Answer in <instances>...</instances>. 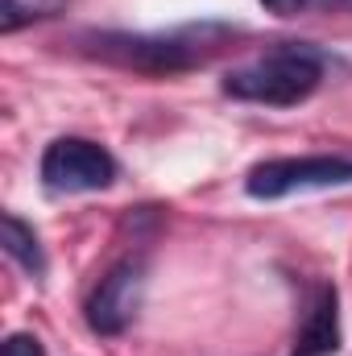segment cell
<instances>
[{
  "label": "cell",
  "instance_id": "6da1fadb",
  "mask_svg": "<svg viewBox=\"0 0 352 356\" xmlns=\"http://www.w3.org/2000/svg\"><path fill=\"white\" fill-rule=\"evenodd\" d=\"M319 79H323V54L303 42H286V46H273L257 58L232 67L220 88L241 104L294 108L319 88Z\"/></svg>",
  "mask_w": 352,
  "mask_h": 356
},
{
  "label": "cell",
  "instance_id": "7a4b0ae2",
  "mask_svg": "<svg viewBox=\"0 0 352 356\" xmlns=\"http://www.w3.org/2000/svg\"><path fill=\"white\" fill-rule=\"evenodd\" d=\"M228 38L224 25H195V29H175V33H95L88 38L91 54L133 67V71H150V75H175L199 67L211 50H220V42Z\"/></svg>",
  "mask_w": 352,
  "mask_h": 356
},
{
  "label": "cell",
  "instance_id": "3957f363",
  "mask_svg": "<svg viewBox=\"0 0 352 356\" xmlns=\"http://www.w3.org/2000/svg\"><path fill=\"white\" fill-rule=\"evenodd\" d=\"M352 182V158L344 154H307V158H269L257 162L245 191L253 199H286L298 191H323V186H344Z\"/></svg>",
  "mask_w": 352,
  "mask_h": 356
},
{
  "label": "cell",
  "instance_id": "277c9868",
  "mask_svg": "<svg viewBox=\"0 0 352 356\" xmlns=\"http://www.w3.org/2000/svg\"><path fill=\"white\" fill-rule=\"evenodd\" d=\"M116 158L88 137H58L42 154V182L54 195H91L112 186Z\"/></svg>",
  "mask_w": 352,
  "mask_h": 356
},
{
  "label": "cell",
  "instance_id": "5b68a950",
  "mask_svg": "<svg viewBox=\"0 0 352 356\" xmlns=\"http://www.w3.org/2000/svg\"><path fill=\"white\" fill-rule=\"evenodd\" d=\"M141 298H145V261L141 257L116 261L99 277V286L88 294V302H83L88 327L95 336H120L137 319Z\"/></svg>",
  "mask_w": 352,
  "mask_h": 356
},
{
  "label": "cell",
  "instance_id": "8992f818",
  "mask_svg": "<svg viewBox=\"0 0 352 356\" xmlns=\"http://www.w3.org/2000/svg\"><path fill=\"white\" fill-rule=\"evenodd\" d=\"M336 348H340V294H336V286H319L307 307V319L294 336L290 356H332Z\"/></svg>",
  "mask_w": 352,
  "mask_h": 356
},
{
  "label": "cell",
  "instance_id": "52a82bcc",
  "mask_svg": "<svg viewBox=\"0 0 352 356\" xmlns=\"http://www.w3.org/2000/svg\"><path fill=\"white\" fill-rule=\"evenodd\" d=\"M0 228H4V253H8L17 266L25 269V273H46V253H42V241H38V232H33L21 216L4 211Z\"/></svg>",
  "mask_w": 352,
  "mask_h": 356
},
{
  "label": "cell",
  "instance_id": "ba28073f",
  "mask_svg": "<svg viewBox=\"0 0 352 356\" xmlns=\"http://www.w3.org/2000/svg\"><path fill=\"white\" fill-rule=\"evenodd\" d=\"M71 0H0V33H17L33 21H50L67 13Z\"/></svg>",
  "mask_w": 352,
  "mask_h": 356
},
{
  "label": "cell",
  "instance_id": "9c48e42d",
  "mask_svg": "<svg viewBox=\"0 0 352 356\" xmlns=\"http://www.w3.org/2000/svg\"><path fill=\"white\" fill-rule=\"evenodd\" d=\"M262 4L273 17H307V13H332L344 0H262Z\"/></svg>",
  "mask_w": 352,
  "mask_h": 356
},
{
  "label": "cell",
  "instance_id": "30bf717a",
  "mask_svg": "<svg viewBox=\"0 0 352 356\" xmlns=\"http://www.w3.org/2000/svg\"><path fill=\"white\" fill-rule=\"evenodd\" d=\"M0 356H46V353H42V340H38V336L17 332V336H8V340H4Z\"/></svg>",
  "mask_w": 352,
  "mask_h": 356
}]
</instances>
